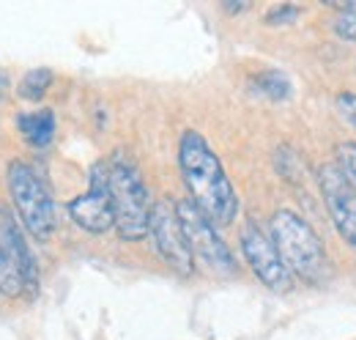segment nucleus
I'll list each match as a JSON object with an SVG mask.
<instances>
[{
  "label": "nucleus",
  "instance_id": "7ed1b4c3",
  "mask_svg": "<svg viewBox=\"0 0 356 340\" xmlns=\"http://www.w3.org/2000/svg\"><path fill=\"white\" fill-rule=\"evenodd\" d=\"M271 242L291 277L321 283L326 275V250L307 219L293 212H277L271 219Z\"/></svg>",
  "mask_w": 356,
  "mask_h": 340
},
{
  "label": "nucleus",
  "instance_id": "f03ea898",
  "mask_svg": "<svg viewBox=\"0 0 356 340\" xmlns=\"http://www.w3.org/2000/svg\"><path fill=\"white\" fill-rule=\"evenodd\" d=\"M110 168V192H113V212L115 228L124 242H140L148 236L151 228V198L140 170L124 151H115Z\"/></svg>",
  "mask_w": 356,
  "mask_h": 340
},
{
  "label": "nucleus",
  "instance_id": "20e7f679",
  "mask_svg": "<svg viewBox=\"0 0 356 340\" xmlns=\"http://www.w3.org/2000/svg\"><path fill=\"white\" fill-rule=\"evenodd\" d=\"M6 181H8L11 201H14L17 212L22 217L25 228L31 231V236L39 239V242H47L55 233L58 219H55L52 195L44 187V181L39 178V173L31 168L28 162L14 160L6 168Z\"/></svg>",
  "mask_w": 356,
  "mask_h": 340
},
{
  "label": "nucleus",
  "instance_id": "f257e3e1",
  "mask_svg": "<svg viewBox=\"0 0 356 340\" xmlns=\"http://www.w3.org/2000/svg\"><path fill=\"white\" fill-rule=\"evenodd\" d=\"M178 165L184 184L192 195L189 201L203 212V217L211 225H230L238 212V198L220 157L211 151L200 132H184L178 146Z\"/></svg>",
  "mask_w": 356,
  "mask_h": 340
},
{
  "label": "nucleus",
  "instance_id": "0eeeda50",
  "mask_svg": "<svg viewBox=\"0 0 356 340\" xmlns=\"http://www.w3.org/2000/svg\"><path fill=\"white\" fill-rule=\"evenodd\" d=\"M69 214L88 233H107L110 228H115L113 192H110V168H107V162L93 165L88 192L80 195V198H74L69 203Z\"/></svg>",
  "mask_w": 356,
  "mask_h": 340
},
{
  "label": "nucleus",
  "instance_id": "39448f33",
  "mask_svg": "<svg viewBox=\"0 0 356 340\" xmlns=\"http://www.w3.org/2000/svg\"><path fill=\"white\" fill-rule=\"evenodd\" d=\"M39 288V269L28 250L17 219L0 206V291L6 297H33Z\"/></svg>",
  "mask_w": 356,
  "mask_h": 340
},
{
  "label": "nucleus",
  "instance_id": "6e6552de",
  "mask_svg": "<svg viewBox=\"0 0 356 340\" xmlns=\"http://www.w3.org/2000/svg\"><path fill=\"white\" fill-rule=\"evenodd\" d=\"M148 233L154 236L156 253L162 255V261L173 272L189 277L192 269H195V258H192L189 245L184 239V231H181V222H178V214H176V203H170V201H156L154 203Z\"/></svg>",
  "mask_w": 356,
  "mask_h": 340
},
{
  "label": "nucleus",
  "instance_id": "9b49d317",
  "mask_svg": "<svg viewBox=\"0 0 356 340\" xmlns=\"http://www.w3.org/2000/svg\"><path fill=\"white\" fill-rule=\"evenodd\" d=\"M19 129L22 134L28 137V143L33 146H47L55 134V116L52 110H39V113H31V116H22L19 118Z\"/></svg>",
  "mask_w": 356,
  "mask_h": 340
},
{
  "label": "nucleus",
  "instance_id": "ddd939ff",
  "mask_svg": "<svg viewBox=\"0 0 356 340\" xmlns=\"http://www.w3.org/2000/svg\"><path fill=\"white\" fill-rule=\"evenodd\" d=\"M340 17L334 20V31L340 39L356 44V3H340Z\"/></svg>",
  "mask_w": 356,
  "mask_h": 340
},
{
  "label": "nucleus",
  "instance_id": "f8f14e48",
  "mask_svg": "<svg viewBox=\"0 0 356 340\" xmlns=\"http://www.w3.org/2000/svg\"><path fill=\"white\" fill-rule=\"evenodd\" d=\"M49 85H52V72H49V69H33V72H28V75L19 80L17 93H19L25 102H39L47 91H49Z\"/></svg>",
  "mask_w": 356,
  "mask_h": 340
},
{
  "label": "nucleus",
  "instance_id": "4468645a",
  "mask_svg": "<svg viewBox=\"0 0 356 340\" xmlns=\"http://www.w3.org/2000/svg\"><path fill=\"white\" fill-rule=\"evenodd\" d=\"M258 85L266 91L271 99H285V96L291 93V85H288V80H285L280 72H266V75H261V77H258Z\"/></svg>",
  "mask_w": 356,
  "mask_h": 340
},
{
  "label": "nucleus",
  "instance_id": "a211bd4d",
  "mask_svg": "<svg viewBox=\"0 0 356 340\" xmlns=\"http://www.w3.org/2000/svg\"><path fill=\"white\" fill-rule=\"evenodd\" d=\"M222 8L225 11H230V14H238V11H244V8H247V3H225Z\"/></svg>",
  "mask_w": 356,
  "mask_h": 340
},
{
  "label": "nucleus",
  "instance_id": "1a4fd4ad",
  "mask_svg": "<svg viewBox=\"0 0 356 340\" xmlns=\"http://www.w3.org/2000/svg\"><path fill=\"white\" fill-rule=\"evenodd\" d=\"M241 250L244 258L250 261V269L258 275V280L268 286L271 291H288L293 277L291 272L285 269L282 258L277 253L271 236H266L255 222H247L244 231H241Z\"/></svg>",
  "mask_w": 356,
  "mask_h": 340
},
{
  "label": "nucleus",
  "instance_id": "f3484780",
  "mask_svg": "<svg viewBox=\"0 0 356 340\" xmlns=\"http://www.w3.org/2000/svg\"><path fill=\"white\" fill-rule=\"evenodd\" d=\"M337 105H340V113L346 116V121L356 127V96L354 93H343V96L337 99Z\"/></svg>",
  "mask_w": 356,
  "mask_h": 340
},
{
  "label": "nucleus",
  "instance_id": "423d86ee",
  "mask_svg": "<svg viewBox=\"0 0 356 340\" xmlns=\"http://www.w3.org/2000/svg\"><path fill=\"white\" fill-rule=\"evenodd\" d=\"M176 214L192 258L203 261L217 275H233L236 272V261H233V255L227 250V245L220 239L217 228L203 217V212L192 201H178Z\"/></svg>",
  "mask_w": 356,
  "mask_h": 340
},
{
  "label": "nucleus",
  "instance_id": "dca6fc26",
  "mask_svg": "<svg viewBox=\"0 0 356 340\" xmlns=\"http://www.w3.org/2000/svg\"><path fill=\"white\" fill-rule=\"evenodd\" d=\"M299 17V8L296 6H277L274 11L266 14V22L268 25H285V22H293Z\"/></svg>",
  "mask_w": 356,
  "mask_h": 340
},
{
  "label": "nucleus",
  "instance_id": "9d476101",
  "mask_svg": "<svg viewBox=\"0 0 356 340\" xmlns=\"http://www.w3.org/2000/svg\"><path fill=\"white\" fill-rule=\"evenodd\" d=\"M321 192H323V201H326V209L329 217L337 228V233L356 247V190L354 184L346 178V173L337 168V165H323L321 168Z\"/></svg>",
  "mask_w": 356,
  "mask_h": 340
},
{
  "label": "nucleus",
  "instance_id": "2eb2a0df",
  "mask_svg": "<svg viewBox=\"0 0 356 340\" xmlns=\"http://www.w3.org/2000/svg\"><path fill=\"white\" fill-rule=\"evenodd\" d=\"M340 165L337 168L346 173V178L354 184L356 190V143H346V146H340Z\"/></svg>",
  "mask_w": 356,
  "mask_h": 340
}]
</instances>
